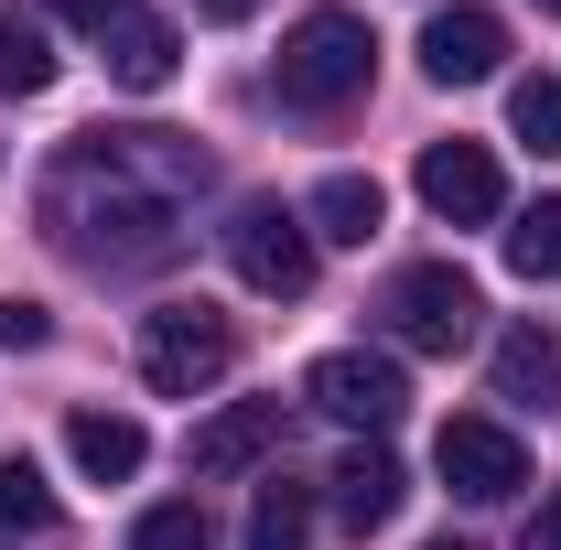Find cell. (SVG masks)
<instances>
[{"label": "cell", "mask_w": 561, "mask_h": 550, "mask_svg": "<svg viewBox=\"0 0 561 550\" xmlns=\"http://www.w3.org/2000/svg\"><path fill=\"white\" fill-rule=\"evenodd\" d=\"M195 195H206V151L184 130H87L44 162V238L98 271H130L184 238Z\"/></svg>", "instance_id": "obj_1"}, {"label": "cell", "mask_w": 561, "mask_h": 550, "mask_svg": "<svg viewBox=\"0 0 561 550\" xmlns=\"http://www.w3.org/2000/svg\"><path fill=\"white\" fill-rule=\"evenodd\" d=\"M367 66H378V33L356 22V11H302L291 33H280V108H313V119H335L346 98H367Z\"/></svg>", "instance_id": "obj_2"}, {"label": "cell", "mask_w": 561, "mask_h": 550, "mask_svg": "<svg viewBox=\"0 0 561 550\" xmlns=\"http://www.w3.org/2000/svg\"><path fill=\"white\" fill-rule=\"evenodd\" d=\"M238 367V324L216 313V302H162V313H140V378L162 389V400H195Z\"/></svg>", "instance_id": "obj_3"}, {"label": "cell", "mask_w": 561, "mask_h": 550, "mask_svg": "<svg viewBox=\"0 0 561 550\" xmlns=\"http://www.w3.org/2000/svg\"><path fill=\"white\" fill-rule=\"evenodd\" d=\"M227 271L249 280V291H271V302H302L313 291V227L271 195H249V206L227 216Z\"/></svg>", "instance_id": "obj_4"}, {"label": "cell", "mask_w": 561, "mask_h": 550, "mask_svg": "<svg viewBox=\"0 0 561 550\" xmlns=\"http://www.w3.org/2000/svg\"><path fill=\"white\" fill-rule=\"evenodd\" d=\"M378 313H389V335L411 345V356H454V345L476 335V313H486V302H476V280L454 271V260H411V271L389 280V302H378Z\"/></svg>", "instance_id": "obj_5"}, {"label": "cell", "mask_w": 561, "mask_h": 550, "mask_svg": "<svg viewBox=\"0 0 561 550\" xmlns=\"http://www.w3.org/2000/svg\"><path fill=\"white\" fill-rule=\"evenodd\" d=\"M302 400H313L324 421H346V432H389V421L411 411V378H400V356H367V345H335V356H313Z\"/></svg>", "instance_id": "obj_6"}, {"label": "cell", "mask_w": 561, "mask_h": 550, "mask_svg": "<svg viewBox=\"0 0 561 550\" xmlns=\"http://www.w3.org/2000/svg\"><path fill=\"white\" fill-rule=\"evenodd\" d=\"M432 465H443V485L454 496H476V507H507L518 485H529V454H518V432L507 421H443V443H432Z\"/></svg>", "instance_id": "obj_7"}, {"label": "cell", "mask_w": 561, "mask_h": 550, "mask_svg": "<svg viewBox=\"0 0 561 550\" xmlns=\"http://www.w3.org/2000/svg\"><path fill=\"white\" fill-rule=\"evenodd\" d=\"M421 206L443 216V227H486V216H507L496 151H486V140H432V151H421Z\"/></svg>", "instance_id": "obj_8"}, {"label": "cell", "mask_w": 561, "mask_h": 550, "mask_svg": "<svg viewBox=\"0 0 561 550\" xmlns=\"http://www.w3.org/2000/svg\"><path fill=\"white\" fill-rule=\"evenodd\" d=\"M496 66H507V22H496V11L454 0V11L421 22V76H432V87H486Z\"/></svg>", "instance_id": "obj_9"}, {"label": "cell", "mask_w": 561, "mask_h": 550, "mask_svg": "<svg viewBox=\"0 0 561 550\" xmlns=\"http://www.w3.org/2000/svg\"><path fill=\"white\" fill-rule=\"evenodd\" d=\"M496 400H518V411H551L561 400V335L551 324H507L496 335Z\"/></svg>", "instance_id": "obj_10"}, {"label": "cell", "mask_w": 561, "mask_h": 550, "mask_svg": "<svg viewBox=\"0 0 561 550\" xmlns=\"http://www.w3.org/2000/svg\"><path fill=\"white\" fill-rule=\"evenodd\" d=\"M271 443H280V400H238V411H216L195 432V475H249Z\"/></svg>", "instance_id": "obj_11"}, {"label": "cell", "mask_w": 561, "mask_h": 550, "mask_svg": "<svg viewBox=\"0 0 561 550\" xmlns=\"http://www.w3.org/2000/svg\"><path fill=\"white\" fill-rule=\"evenodd\" d=\"M66 454H76V475L130 485V475H140V454H151V432H140L130 411H76V421H66Z\"/></svg>", "instance_id": "obj_12"}, {"label": "cell", "mask_w": 561, "mask_h": 550, "mask_svg": "<svg viewBox=\"0 0 561 550\" xmlns=\"http://www.w3.org/2000/svg\"><path fill=\"white\" fill-rule=\"evenodd\" d=\"M400 496H411V475H400V465H389L378 443L335 465V518H346L356 540H367V529H389V518H400Z\"/></svg>", "instance_id": "obj_13"}, {"label": "cell", "mask_w": 561, "mask_h": 550, "mask_svg": "<svg viewBox=\"0 0 561 550\" xmlns=\"http://www.w3.org/2000/svg\"><path fill=\"white\" fill-rule=\"evenodd\" d=\"M378 216H389V195H378L367 173H324V184H313V206H302V227H313V238H335V249H367V238H378Z\"/></svg>", "instance_id": "obj_14"}, {"label": "cell", "mask_w": 561, "mask_h": 550, "mask_svg": "<svg viewBox=\"0 0 561 550\" xmlns=\"http://www.w3.org/2000/svg\"><path fill=\"white\" fill-rule=\"evenodd\" d=\"M173 55H184V44H173V22H151V11H130V22L108 33V76L140 87V98H151V87H173Z\"/></svg>", "instance_id": "obj_15"}, {"label": "cell", "mask_w": 561, "mask_h": 550, "mask_svg": "<svg viewBox=\"0 0 561 550\" xmlns=\"http://www.w3.org/2000/svg\"><path fill=\"white\" fill-rule=\"evenodd\" d=\"M55 87V44H44V22H0V98H44Z\"/></svg>", "instance_id": "obj_16"}, {"label": "cell", "mask_w": 561, "mask_h": 550, "mask_svg": "<svg viewBox=\"0 0 561 550\" xmlns=\"http://www.w3.org/2000/svg\"><path fill=\"white\" fill-rule=\"evenodd\" d=\"M507 130L529 140L540 162H561V76H518L507 87Z\"/></svg>", "instance_id": "obj_17"}, {"label": "cell", "mask_w": 561, "mask_h": 550, "mask_svg": "<svg viewBox=\"0 0 561 550\" xmlns=\"http://www.w3.org/2000/svg\"><path fill=\"white\" fill-rule=\"evenodd\" d=\"M249 550H313V496H302V485H260V507H249Z\"/></svg>", "instance_id": "obj_18"}, {"label": "cell", "mask_w": 561, "mask_h": 550, "mask_svg": "<svg viewBox=\"0 0 561 550\" xmlns=\"http://www.w3.org/2000/svg\"><path fill=\"white\" fill-rule=\"evenodd\" d=\"M507 271L518 280H561V195H540V206L507 227Z\"/></svg>", "instance_id": "obj_19"}, {"label": "cell", "mask_w": 561, "mask_h": 550, "mask_svg": "<svg viewBox=\"0 0 561 550\" xmlns=\"http://www.w3.org/2000/svg\"><path fill=\"white\" fill-rule=\"evenodd\" d=\"M130 550H216V529H206L195 496H173V507H151V518L130 529Z\"/></svg>", "instance_id": "obj_20"}, {"label": "cell", "mask_w": 561, "mask_h": 550, "mask_svg": "<svg viewBox=\"0 0 561 550\" xmlns=\"http://www.w3.org/2000/svg\"><path fill=\"white\" fill-rule=\"evenodd\" d=\"M11 529H55V485L33 475V465H0V540Z\"/></svg>", "instance_id": "obj_21"}, {"label": "cell", "mask_w": 561, "mask_h": 550, "mask_svg": "<svg viewBox=\"0 0 561 550\" xmlns=\"http://www.w3.org/2000/svg\"><path fill=\"white\" fill-rule=\"evenodd\" d=\"M44 335H55V313H44V302H22V291H0V345H11V356H33Z\"/></svg>", "instance_id": "obj_22"}, {"label": "cell", "mask_w": 561, "mask_h": 550, "mask_svg": "<svg viewBox=\"0 0 561 550\" xmlns=\"http://www.w3.org/2000/svg\"><path fill=\"white\" fill-rule=\"evenodd\" d=\"M44 11H66V22H87V33H98V44H108V33H119V22H130L140 0H44Z\"/></svg>", "instance_id": "obj_23"}, {"label": "cell", "mask_w": 561, "mask_h": 550, "mask_svg": "<svg viewBox=\"0 0 561 550\" xmlns=\"http://www.w3.org/2000/svg\"><path fill=\"white\" fill-rule=\"evenodd\" d=\"M518 550H561V496H540V507H529V529H518Z\"/></svg>", "instance_id": "obj_24"}, {"label": "cell", "mask_w": 561, "mask_h": 550, "mask_svg": "<svg viewBox=\"0 0 561 550\" xmlns=\"http://www.w3.org/2000/svg\"><path fill=\"white\" fill-rule=\"evenodd\" d=\"M249 11H260V0H206V22H249Z\"/></svg>", "instance_id": "obj_25"}, {"label": "cell", "mask_w": 561, "mask_h": 550, "mask_svg": "<svg viewBox=\"0 0 561 550\" xmlns=\"http://www.w3.org/2000/svg\"><path fill=\"white\" fill-rule=\"evenodd\" d=\"M432 550H465V540H432Z\"/></svg>", "instance_id": "obj_26"}, {"label": "cell", "mask_w": 561, "mask_h": 550, "mask_svg": "<svg viewBox=\"0 0 561 550\" xmlns=\"http://www.w3.org/2000/svg\"><path fill=\"white\" fill-rule=\"evenodd\" d=\"M540 11H561V0H540Z\"/></svg>", "instance_id": "obj_27"}]
</instances>
